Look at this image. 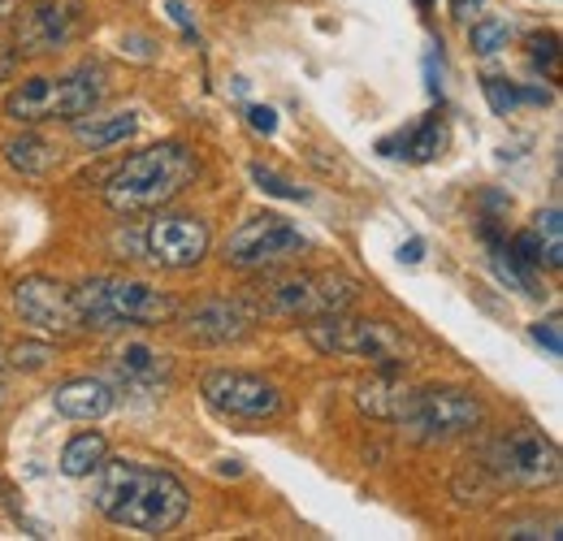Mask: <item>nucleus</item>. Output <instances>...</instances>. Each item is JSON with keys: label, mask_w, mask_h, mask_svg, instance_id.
Masks as SVG:
<instances>
[{"label": "nucleus", "mask_w": 563, "mask_h": 541, "mask_svg": "<svg viewBox=\"0 0 563 541\" xmlns=\"http://www.w3.org/2000/svg\"><path fill=\"white\" fill-rule=\"evenodd\" d=\"M442 147H446V126H442L438 118H433V122H424L421 131H417V139H408V143H404V152H408L412 161H433Z\"/></svg>", "instance_id": "nucleus-24"}, {"label": "nucleus", "mask_w": 563, "mask_h": 541, "mask_svg": "<svg viewBox=\"0 0 563 541\" xmlns=\"http://www.w3.org/2000/svg\"><path fill=\"white\" fill-rule=\"evenodd\" d=\"M482 420H486V407H482L477 395L442 386V390H417L412 411H408L399 424L408 429L412 442L433 446V442H455V438L473 433Z\"/></svg>", "instance_id": "nucleus-8"}, {"label": "nucleus", "mask_w": 563, "mask_h": 541, "mask_svg": "<svg viewBox=\"0 0 563 541\" xmlns=\"http://www.w3.org/2000/svg\"><path fill=\"white\" fill-rule=\"evenodd\" d=\"M140 131V118L135 113H113V118H91V122H74V139L91 152H104V147H118Z\"/></svg>", "instance_id": "nucleus-18"}, {"label": "nucleus", "mask_w": 563, "mask_h": 541, "mask_svg": "<svg viewBox=\"0 0 563 541\" xmlns=\"http://www.w3.org/2000/svg\"><path fill=\"white\" fill-rule=\"evenodd\" d=\"M174 317H178L183 339L200 342V346L247 339V330L261 321L252 295H243V299H200V303H191L187 312H174Z\"/></svg>", "instance_id": "nucleus-13"}, {"label": "nucleus", "mask_w": 563, "mask_h": 541, "mask_svg": "<svg viewBox=\"0 0 563 541\" xmlns=\"http://www.w3.org/2000/svg\"><path fill=\"white\" fill-rule=\"evenodd\" d=\"M104 87L91 82V74H66V78H22L4 96V118L18 126L40 122H78L100 104Z\"/></svg>", "instance_id": "nucleus-7"}, {"label": "nucleus", "mask_w": 563, "mask_h": 541, "mask_svg": "<svg viewBox=\"0 0 563 541\" xmlns=\"http://www.w3.org/2000/svg\"><path fill=\"white\" fill-rule=\"evenodd\" d=\"M486 0H451V18H460V22H468L477 9H482Z\"/></svg>", "instance_id": "nucleus-32"}, {"label": "nucleus", "mask_w": 563, "mask_h": 541, "mask_svg": "<svg viewBox=\"0 0 563 541\" xmlns=\"http://www.w3.org/2000/svg\"><path fill=\"white\" fill-rule=\"evenodd\" d=\"M53 407L70 420H100L113 407V390L100 377H74V382L53 390Z\"/></svg>", "instance_id": "nucleus-16"}, {"label": "nucleus", "mask_w": 563, "mask_h": 541, "mask_svg": "<svg viewBox=\"0 0 563 541\" xmlns=\"http://www.w3.org/2000/svg\"><path fill=\"white\" fill-rule=\"evenodd\" d=\"M200 395L209 407H217L221 416H234V420H274L282 411L278 386L256 377V373L212 368L200 377Z\"/></svg>", "instance_id": "nucleus-10"}, {"label": "nucleus", "mask_w": 563, "mask_h": 541, "mask_svg": "<svg viewBox=\"0 0 563 541\" xmlns=\"http://www.w3.org/2000/svg\"><path fill=\"white\" fill-rule=\"evenodd\" d=\"M529 234H533V243H538V252H542V265H547V269H560L563 265V217H560V208L538 212Z\"/></svg>", "instance_id": "nucleus-21"}, {"label": "nucleus", "mask_w": 563, "mask_h": 541, "mask_svg": "<svg viewBox=\"0 0 563 541\" xmlns=\"http://www.w3.org/2000/svg\"><path fill=\"white\" fill-rule=\"evenodd\" d=\"M355 295H360V286L343 273H290L278 281L252 286L256 312H269L282 321H317V317L347 312Z\"/></svg>", "instance_id": "nucleus-5"}, {"label": "nucleus", "mask_w": 563, "mask_h": 541, "mask_svg": "<svg viewBox=\"0 0 563 541\" xmlns=\"http://www.w3.org/2000/svg\"><path fill=\"white\" fill-rule=\"evenodd\" d=\"M529 57H533L538 66H547V74L555 78V35H533V40H529Z\"/></svg>", "instance_id": "nucleus-28"}, {"label": "nucleus", "mask_w": 563, "mask_h": 541, "mask_svg": "<svg viewBox=\"0 0 563 541\" xmlns=\"http://www.w3.org/2000/svg\"><path fill=\"white\" fill-rule=\"evenodd\" d=\"M247 122H252V131H261V135H274V131H278V113L265 109V104H252V109H247Z\"/></svg>", "instance_id": "nucleus-30"}, {"label": "nucleus", "mask_w": 563, "mask_h": 541, "mask_svg": "<svg viewBox=\"0 0 563 541\" xmlns=\"http://www.w3.org/2000/svg\"><path fill=\"white\" fill-rule=\"evenodd\" d=\"M252 178L269 191V196H278V200H308V191H299V187H290L286 178H278L274 169H265V165H252Z\"/></svg>", "instance_id": "nucleus-26"}, {"label": "nucleus", "mask_w": 563, "mask_h": 541, "mask_svg": "<svg viewBox=\"0 0 563 541\" xmlns=\"http://www.w3.org/2000/svg\"><path fill=\"white\" fill-rule=\"evenodd\" d=\"M4 161H9L18 174L44 178V174H53V169L62 165V147L40 135H13V139H4Z\"/></svg>", "instance_id": "nucleus-17"}, {"label": "nucleus", "mask_w": 563, "mask_h": 541, "mask_svg": "<svg viewBox=\"0 0 563 541\" xmlns=\"http://www.w3.org/2000/svg\"><path fill=\"white\" fill-rule=\"evenodd\" d=\"M4 13H9V0H0V18H4Z\"/></svg>", "instance_id": "nucleus-34"}, {"label": "nucleus", "mask_w": 563, "mask_h": 541, "mask_svg": "<svg viewBox=\"0 0 563 541\" xmlns=\"http://www.w3.org/2000/svg\"><path fill=\"white\" fill-rule=\"evenodd\" d=\"M70 295L82 330H100V334H113L122 325H165L178 312V303L165 290L135 277H87Z\"/></svg>", "instance_id": "nucleus-3"}, {"label": "nucleus", "mask_w": 563, "mask_h": 541, "mask_svg": "<svg viewBox=\"0 0 563 541\" xmlns=\"http://www.w3.org/2000/svg\"><path fill=\"white\" fill-rule=\"evenodd\" d=\"M417 4H433V0H417Z\"/></svg>", "instance_id": "nucleus-35"}, {"label": "nucleus", "mask_w": 563, "mask_h": 541, "mask_svg": "<svg viewBox=\"0 0 563 541\" xmlns=\"http://www.w3.org/2000/svg\"><path fill=\"white\" fill-rule=\"evenodd\" d=\"M82 26V4L78 0H31L18 13V44L22 53L40 57V53H57L66 48Z\"/></svg>", "instance_id": "nucleus-14"}, {"label": "nucleus", "mask_w": 563, "mask_h": 541, "mask_svg": "<svg viewBox=\"0 0 563 541\" xmlns=\"http://www.w3.org/2000/svg\"><path fill=\"white\" fill-rule=\"evenodd\" d=\"M303 247H308V239L290 221H282L274 212H261L225 239V261L234 269H274V265L295 261Z\"/></svg>", "instance_id": "nucleus-9"}, {"label": "nucleus", "mask_w": 563, "mask_h": 541, "mask_svg": "<svg viewBox=\"0 0 563 541\" xmlns=\"http://www.w3.org/2000/svg\"><path fill=\"white\" fill-rule=\"evenodd\" d=\"M533 342H538V346H547L551 355H560V351H563L560 321H538V325H533Z\"/></svg>", "instance_id": "nucleus-29"}, {"label": "nucleus", "mask_w": 563, "mask_h": 541, "mask_svg": "<svg viewBox=\"0 0 563 541\" xmlns=\"http://www.w3.org/2000/svg\"><path fill=\"white\" fill-rule=\"evenodd\" d=\"M421 256H424L421 239H408V243L399 247V261H404V265H421Z\"/></svg>", "instance_id": "nucleus-31"}, {"label": "nucleus", "mask_w": 563, "mask_h": 541, "mask_svg": "<svg viewBox=\"0 0 563 541\" xmlns=\"http://www.w3.org/2000/svg\"><path fill=\"white\" fill-rule=\"evenodd\" d=\"M187 485L165 468H147L135 460H104L96 468V511L118 529L161 538L187 520Z\"/></svg>", "instance_id": "nucleus-1"}, {"label": "nucleus", "mask_w": 563, "mask_h": 541, "mask_svg": "<svg viewBox=\"0 0 563 541\" xmlns=\"http://www.w3.org/2000/svg\"><path fill=\"white\" fill-rule=\"evenodd\" d=\"M482 468L511 489H547L560 481V451L533 424H511L494 433L482 451Z\"/></svg>", "instance_id": "nucleus-6"}, {"label": "nucleus", "mask_w": 563, "mask_h": 541, "mask_svg": "<svg viewBox=\"0 0 563 541\" xmlns=\"http://www.w3.org/2000/svg\"><path fill=\"white\" fill-rule=\"evenodd\" d=\"M308 342L325 355H347V360H368L382 373H404L417 360V342L399 334L386 321H364V317H317L308 321Z\"/></svg>", "instance_id": "nucleus-4"}, {"label": "nucleus", "mask_w": 563, "mask_h": 541, "mask_svg": "<svg viewBox=\"0 0 563 541\" xmlns=\"http://www.w3.org/2000/svg\"><path fill=\"white\" fill-rule=\"evenodd\" d=\"M200 174V161L187 143H156L126 156L109 178H104V203L113 212H152L161 203L187 191V183Z\"/></svg>", "instance_id": "nucleus-2"}, {"label": "nucleus", "mask_w": 563, "mask_h": 541, "mask_svg": "<svg viewBox=\"0 0 563 541\" xmlns=\"http://www.w3.org/2000/svg\"><path fill=\"white\" fill-rule=\"evenodd\" d=\"M412 399H417V390L408 382H399V373H382V368H377V377L355 386V404L373 420H395L399 424L412 411Z\"/></svg>", "instance_id": "nucleus-15"}, {"label": "nucleus", "mask_w": 563, "mask_h": 541, "mask_svg": "<svg viewBox=\"0 0 563 541\" xmlns=\"http://www.w3.org/2000/svg\"><path fill=\"white\" fill-rule=\"evenodd\" d=\"M48 355H53V346L48 342H18L13 346V368H44L48 364Z\"/></svg>", "instance_id": "nucleus-27"}, {"label": "nucleus", "mask_w": 563, "mask_h": 541, "mask_svg": "<svg viewBox=\"0 0 563 541\" xmlns=\"http://www.w3.org/2000/svg\"><path fill=\"white\" fill-rule=\"evenodd\" d=\"M143 247H147V261L161 265V269H196L212 247V230L205 217H191V212H165L147 225L143 234Z\"/></svg>", "instance_id": "nucleus-12"}, {"label": "nucleus", "mask_w": 563, "mask_h": 541, "mask_svg": "<svg viewBox=\"0 0 563 541\" xmlns=\"http://www.w3.org/2000/svg\"><path fill=\"white\" fill-rule=\"evenodd\" d=\"M113 368L126 377V382H140V386H152L161 377H169V360L143 342H126L118 355H113Z\"/></svg>", "instance_id": "nucleus-19"}, {"label": "nucleus", "mask_w": 563, "mask_h": 541, "mask_svg": "<svg viewBox=\"0 0 563 541\" xmlns=\"http://www.w3.org/2000/svg\"><path fill=\"white\" fill-rule=\"evenodd\" d=\"M482 91H486V100H490V109L498 118H507L520 104V91L511 82H503V78H482Z\"/></svg>", "instance_id": "nucleus-25"}, {"label": "nucleus", "mask_w": 563, "mask_h": 541, "mask_svg": "<svg viewBox=\"0 0 563 541\" xmlns=\"http://www.w3.org/2000/svg\"><path fill=\"white\" fill-rule=\"evenodd\" d=\"M104 460H109V442H104V433H78V438L66 442V451H62V473L91 476Z\"/></svg>", "instance_id": "nucleus-20"}, {"label": "nucleus", "mask_w": 563, "mask_h": 541, "mask_svg": "<svg viewBox=\"0 0 563 541\" xmlns=\"http://www.w3.org/2000/svg\"><path fill=\"white\" fill-rule=\"evenodd\" d=\"M490 261H494V273H498V281H507V286H511V290H520V295H538V290H533V277H529V273L516 265V256H511L507 247H498V243H494Z\"/></svg>", "instance_id": "nucleus-23"}, {"label": "nucleus", "mask_w": 563, "mask_h": 541, "mask_svg": "<svg viewBox=\"0 0 563 541\" xmlns=\"http://www.w3.org/2000/svg\"><path fill=\"white\" fill-rule=\"evenodd\" d=\"M165 9H169V18H174L183 31H196V26H191V18H187V4H183V0H165Z\"/></svg>", "instance_id": "nucleus-33"}, {"label": "nucleus", "mask_w": 563, "mask_h": 541, "mask_svg": "<svg viewBox=\"0 0 563 541\" xmlns=\"http://www.w3.org/2000/svg\"><path fill=\"white\" fill-rule=\"evenodd\" d=\"M473 53H482V57H494V53H503L507 48V40H511V26L503 22V18H482V22H473Z\"/></svg>", "instance_id": "nucleus-22"}, {"label": "nucleus", "mask_w": 563, "mask_h": 541, "mask_svg": "<svg viewBox=\"0 0 563 541\" xmlns=\"http://www.w3.org/2000/svg\"><path fill=\"white\" fill-rule=\"evenodd\" d=\"M13 308H18V317H22L35 334H44V339L62 342V339L82 334L74 295L62 281H53V277H22V281L13 286Z\"/></svg>", "instance_id": "nucleus-11"}]
</instances>
